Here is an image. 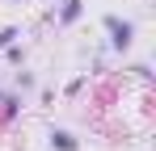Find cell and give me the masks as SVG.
Here are the masks:
<instances>
[{
  "mask_svg": "<svg viewBox=\"0 0 156 151\" xmlns=\"http://www.w3.org/2000/svg\"><path fill=\"white\" fill-rule=\"evenodd\" d=\"M84 80H89V76H76V80H72V84H68V97H76L80 88H84Z\"/></svg>",
  "mask_w": 156,
  "mask_h": 151,
  "instance_id": "52a82bcc",
  "label": "cell"
},
{
  "mask_svg": "<svg viewBox=\"0 0 156 151\" xmlns=\"http://www.w3.org/2000/svg\"><path fill=\"white\" fill-rule=\"evenodd\" d=\"M47 139H51V151H80V139L72 134V130H59V126H55Z\"/></svg>",
  "mask_w": 156,
  "mask_h": 151,
  "instance_id": "3957f363",
  "label": "cell"
},
{
  "mask_svg": "<svg viewBox=\"0 0 156 151\" xmlns=\"http://www.w3.org/2000/svg\"><path fill=\"white\" fill-rule=\"evenodd\" d=\"M105 34H110V50H118V55H127L131 42H135V21H127V17H118V13H105L101 17Z\"/></svg>",
  "mask_w": 156,
  "mask_h": 151,
  "instance_id": "6da1fadb",
  "label": "cell"
},
{
  "mask_svg": "<svg viewBox=\"0 0 156 151\" xmlns=\"http://www.w3.org/2000/svg\"><path fill=\"white\" fill-rule=\"evenodd\" d=\"M0 101H4V88H0Z\"/></svg>",
  "mask_w": 156,
  "mask_h": 151,
  "instance_id": "9c48e42d",
  "label": "cell"
},
{
  "mask_svg": "<svg viewBox=\"0 0 156 151\" xmlns=\"http://www.w3.org/2000/svg\"><path fill=\"white\" fill-rule=\"evenodd\" d=\"M80 17H84V0H59V13H55L59 25H76Z\"/></svg>",
  "mask_w": 156,
  "mask_h": 151,
  "instance_id": "7a4b0ae2",
  "label": "cell"
},
{
  "mask_svg": "<svg viewBox=\"0 0 156 151\" xmlns=\"http://www.w3.org/2000/svg\"><path fill=\"white\" fill-rule=\"evenodd\" d=\"M34 84H38V80H34V72H17V88H21V92H30Z\"/></svg>",
  "mask_w": 156,
  "mask_h": 151,
  "instance_id": "8992f818",
  "label": "cell"
},
{
  "mask_svg": "<svg viewBox=\"0 0 156 151\" xmlns=\"http://www.w3.org/2000/svg\"><path fill=\"white\" fill-rule=\"evenodd\" d=\"M9 4H21V0H9Z\"/></svg>",
  "mask_w": 156,
  "mask_h": 151,
  "instance_id": "ba28073f",
  "label": "cell"
},
{
  "mask_svg": "<svg viewBox=\"0 0 156 151\" xmlns=\"http://www.w3.org/2000/svg\"><path fill=\"white\" fill-rule=\"evenodd\" d=\"M17 38H21V29H17V25H4V29H0V50L9 46V42H17Z\"/></svg>",
  "mask_w": 156,
  "mask_h": 151,
  "instance_id": "5b68a950",
  "label": "cell"
},
{
  "mask_svg": "<svg viewBox=\"0 0 156 151\" xmlns=\"http://www.w3.org/2000/svg\"><path fill=\"white\" fill-rule=\"evenodd\" d=\"M4 59H9L13 67H21V63H26V46H21V42H9V46H4Z\"/></svg>",
  "mask_w": 156,
  "mask_h": 151,
  "instance_id": "277c9868",
  "label": "cell"
}]
</instances>
